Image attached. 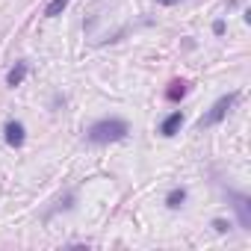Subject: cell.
Segmentation results:
<instances>
[{
  "label": "cell",
  "mask_w": 251,
  "mask_h": 251,
  "mask_svg": "<svg viewBox=\"0 0 251 251\" xmlns=\"http://www.w3.org/2000/svg\"><path fill=\"white\" fill-rule=\"evenodd\" d=\"M127 133H130V127H127L124 118H100L86 130V139L95 142V145H109V142L127 139Z\"/></svg>",
  "instance_id": "1"
},
{
  "label": "cell",
  "mask_w": 251,
  "mask_h": 251,
  "mask_svg": "<svg viewBox=\"0 0 251 251\" xmlns=\"http://www.w3.org/2000/svg\"><path fill=\"white\" fill-rule=\"evenodd\" d=\"M236 98H239V92L222 95V98H219V100H216V103L210 106V112L198 118V127H201V130H204V127H216V124H219V121H222V118L227 115V109H230V106L236 103Z\"/></svg>",
  "instance_id": "2"
},
{
  "label": "cell",
  "mask_w": 251,
  "mask_h": 251,
  "mask_svg": "<svg viewBox=\"0 0 251 251\" xmlns=\"http://www.w3.org/2000/svg\"><path fill=\"white\" fill-rule=\"evenodd\" d=\"M3 139L9 148H21L24 139H27V130H24V124L21 121H6V127H3Z\"/></svg>",
  "instance_id": "3"
},
{
  "label": "cell",
  "mask_w": 251,
  "mask_h": 251,
  "mask_svg": "<svg viewBox=\"0 0 251 251\" xmlns=\"http://www.w3.org/2000/svg\"><path fill=\"white\" fill-rule=\"evenodd\" d=\"M230 198H233V207H236V213H239V225H242L245 230H251V201H248V195L230 192Z\"/></svg>",
  "instance_id": "4"
},
{
  "label": "cell",
  "mask_w": 251,
  "mask_h": 251,
  "mask_svg": "<svg viewBox=\"0 0 251 251\" xmlns=\"http://www.w3.org/2000/svg\"><path fill=\"white\" fill-rule=\"evenodd\" d=\"M183 127V112L177 109V112H172V115H166L163 118V124H160V133L166 136V139H172V136H177V130Z\"/></svg>",
  "instance_id": "5"
},
{
  "label": "cell",
  "mask_w": 251,
  "mask_h": 251,
  "mask_svg": "<svg viewBox=\"0 0 251 251\" xmlns=\"http://www.w3.org/2000/svg\"><path fill=\"white\" fill-rule=\"evenodd\" d=\"M27 71H30V68H27V62H24V59H18V62L9 68V74H6V86H9V89L21 86V83H24V77H27Z\"/></svg>",
  "instance_id": "6"
},
{
  "label": "cell",
  "mask_w": 251,
  "mask_h": 251,
  "mask_svg": "<svg viewBox=\"0 0 251 251\" xmlns=\"http://www.w3.org/2000/svg\"><path fill=\"white\" fill-rule=\"evenodd\" d=\"M186 92H189V83L186 80H172V86L166 89V98L169 100H180V98H186Z\"/></svg>",
  "instance_id": "7"
},
{
  "label": "cell",
  "mask_w": 251,
  "mask_h": 251,
  "mask_svg": "<svg viewBox=\"0 0 251 251\" xmlns=\"http://www.w3.org/2000/svg\"><path fill=\"white\" fill-rule=\"evenodd\" d=\"M183 201H186V189H183V186H177V189H172V192L166 195V207H169V210L183 207Z\"/></svg>",
  "instance_id": "8"
},
{
  "label": "cell",
  "mask_w": 251,
  "mask_h": 251,
  "mask_svg": "<svg viewBox=\"0 0 251 251\" xmlns=\"http://www.w3.org/2000/svg\"><path fill=\"white\" fill-rule=\"evenodd\" d=\"M68 3H71V0H50V3L45 6V18H56V15H62Z\"/></svg>",
  "instance_id": "9"
},
{
  "label": "cell",
  "mask_w": 251,
  "mask_h": 251,
  "mask_svg": "<svg viewBox=\"0 0 251 251\" xmlns=\"http://www.w3.org/2000/svg\"><path fill=\"white\" fill-rule=\"evenodd\" d=\"M213 230H216V233H227V230H230V222H225V219H213Z\"/></svg>",
  "instance_id": "10"
},
{
  "label": "cell",
  "mask_w": 251,
  "mask_h": 251,
  "mask_svg": "<svg viewBox=\"0 0 251 251\" xmlns=\"http://www.w3.org/2000/svg\"><path fill=\"white\" fill-rule=\"evenodd\" d=\"M213 33H216V36H225V21H216V24H213Z\"/></svg>",
  "instance_id": "11"
},
{
  "label": "cell",
  "mask_w": 251,
  "mask_h": 251,
  "mask_svg": "<svg viewBox=\"0 0 251 251\" xmlns=\"http://www.w3.org/2000/svg\"><path fill=\"white\" fill-rule=\"evenodd\" d=\"M157 3H166L169 6V3H177V0H157Z\"/></svg>",
  "instance_id": "12"
}]
</instances>
